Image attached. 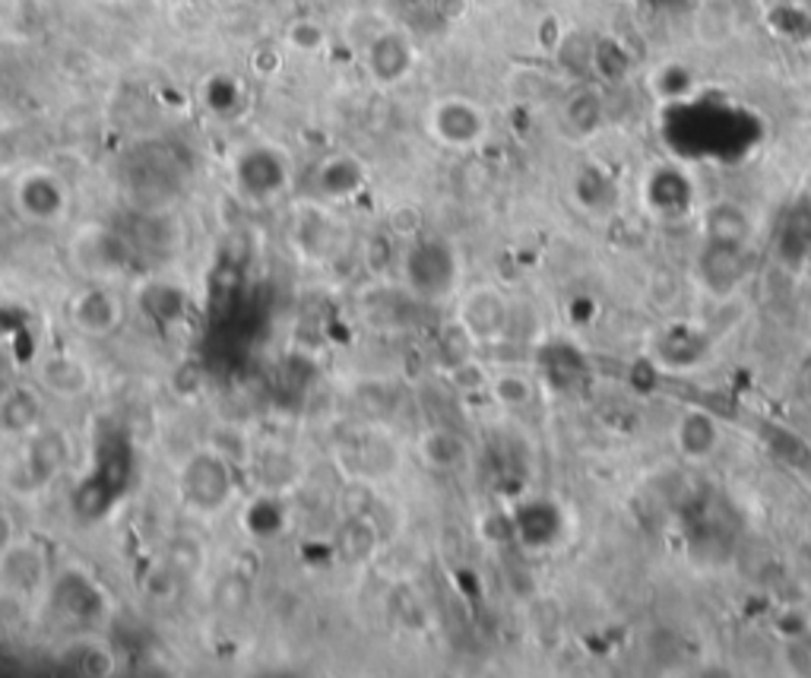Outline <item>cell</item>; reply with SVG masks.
Wrapping results in <instances>:
<instances>
[{"label": "cell", "mask_w": 811, "mask_h": 678, "mask_svg": "<svg viewBox=\"0 0 811 678\" xmlns=\"http://www.w3.org/2000/svg\"><path fill=\"white\" fill-rule=\"evenodd\" d=\"M235 492L231 460H226L216 448L190 453L178 473V494L185 508L197 517H212L226 511Z\"/></svg>", "instance_id": "1"}, {"label": "cell", "mask_w": 811, "mask_h": 678, "mask_svg": "<svg viewBox=\"0 0 811 678\" xmlns=\"http://www.w3.org/2000/svg\"><path fill=\"white\" fill-rule=\"evenodd\" d=\"M231 181L245 200L270 204L276 197H283L291 185L289 153L276 144L241 146L231 159Z\"/></svg>", "instance_id": "2"}, {"label": "cell", "mask_w": 811, "mask_h": 678, "mask_svg": "<svg viewBox=\"0 0 811 678\" xmlns=\"http://www.w3.org/2000/svg\"><path fill=\"white\" fill-rule=\"evenodd\" d=\"M457 254L441 238H416L403 254V283L422 302H441L457 283Z\"/></svg>", "instance_id": "3"}, {"label": "cell", "mask_w": 811, "mask_h": 678, "mask_svg": "<svg viewBox=\"0 0 811 678\" xmlns=\"http://www.w3.org/2000/svg\"><path fill=\"white\" fill-rule=\"evenodd\" d=\"M13 206L22 219H29L36 226H55L70 209V190L58 171L29 168L13 185Z\"/></svg>", "instance_id": "4"}, {"label": "cell", "mask_w": 811, "mask_h": 678, "mask_svg": "<svg viewBox=\"0 0 811 678\" xmlns=\"http://www.w3.org/2000/svg\"><path fill=\"white\" fill-rule=\"evenodd\" d=\"M485 130H488L485 111L463 96L437 99L428 111V134L447 149H469L485 137Z\"/></svg>", "instance_id": "5"}, {"label": "cell", "mask_w": 811, "mask_h": 678, "mask_svg": "<svg viewBox=\"0 0 811 678\" xmlns=\"http://www.w3.org/2000/svg\"><path fill=\"white\" fill-rule=\"evenodd\" d=\"M418 51L403 29H380L365 45V73L377 86H399L413 77Z\"/></svg>", "instance_id": "6"}, {"label": "cell", "mask_w": 811, "mask_h": 678, "mask_svg": "<svg viewBox=\"0 0 811 678\" xmlns=\"http://www.w3.org/2000/svg\"><path fill=\"white\" fill-rule=\"evenodd\" d=\"M70 321L86 336L105 340V336H111L115 330L125 324V302H121V295L115 288L89 286L73 298Z\"/></svg>", "instance_id": "7"}, {"label": "cell", "mask_w": 811, "mask_h": 678, "mask_svg": "<svg viewBox=\"0 0 811 678\" xmlns=\"http://www.w3.org/2000/svg\"><path fill=\"white\" fill-rule=\"evenodd\" d=\"M70 463V441L58 429H36L22 453V479L29 489H42L55 482Z\"/></svg>", "instance_id": "8"}, {"label": "cell", "mask_w": 811, "mask_h": 678, "mask_svg": "<svg viewBox=\"0 0 811 678\" xmlns=\"http://www.w3.org/2000/svg\"><path fill=\"white\" fill-rule=\"evenodd\" d=\"M311 185L324 200H353L368 187V165L353 153H330L314 165Z\"/></svg>", "instance_id": "9"}, {"label": "cell", "mask_w": 811, "mask_h": 678, "mask_svg": "<svg viewBox=\"0 0 811 678\" xmlns=\"http://www.w3.org/2000/svg\"><path fill=\"white\" fill-rule=\"evenodd\" d=\"M0 583L13 593H36L44 583V552L42 546L17 539L0 556Z\"/></svg>", "instance_id": "10"}, {"label": "cell", "mask_w": 811, "mask_h": 678, "mask_svg": "<svg viewBox=\"0 0 811 678\" xmlns=\"http://www.w3.org/2000/svg\"><path fill=\"white\" fill-rule=\"evenodd\" d=\"M39 387L61 400H77L92 387V374L70 352H55L39 362Z\"/></svg>", "instance_id": "11"}, {"label": "cell", "mask_w": 811, "mask_h": 678, "mask_svg": "<svg viewBox=\"0 0 811 678\" xmlns=\"http://www.w3.org/2000/svg\"><path fill=\"white\" fill-rule=\"evenodd\" d=\"M0 429L7 434L29 438L36 429H42V400L36 387H7L0 396Z\"/></svg>", "instance_id": "12"}, {"label": "cell", "mask_w": 811, "mask_h": 678, "mask_svg": "<svg viewBox=\"0 0 811 678\" xmlns=\"http://www.w3.org/2000/svg\"><path fill=\"white\" fill-rule=\"evenodd\" d=\"M55 606L58 612L67 618H77V621H92V618L102 616V593L89 583V577L80 571H67L55 587Z\"/></svg>", "instance_id": "13"}, {"label": "cell", "mask_w": 811, "mask_h": 678, "mask_svg": "<svg viewBox=\"0 0 811 678\" xmlns=\"http://www.w3.org/2000/svg\"><path fill=\"white\" fill-rule=\"evenodd\" d=\"M200 102H204V108H207L212 118L235 121L245 111V105H248V92H245V82L238 80V77H231V73H212L204 82V89H200Z\"/></svg>", "instance_id": "14"}, {"label": "cell", "mask_w": 811, "mask_h": 678, "mask_svg": "<svg viewBox=\"0 0 811 678\" xmlns=\"http://www.w3.org/2000/svg\"><path fill=\"white\" fill-rule=\"evenodd\" d=\"M336 549H339V558L346 561V564H365L368 558L375 556L377 549V530L375 523L368 520V517H353V520H346L343 523V530L336 535Z\"/></svg>", "instance_id": "15"}, {"label": "cell", "mask_w": 811, "mask_h": 678, "mask_svg": "<svg viewBox=\"0 0 811 678\" xmlns=\"http://www.w3.org/2000/svg\"><path fill=\"white\" fill-rule=\"evenodd\" d=\"M416 451L425 460V466H432V470H454V466H459L466 448H463V441L454 432L432 429V432H425L418 438Z\"/></svg>", "instance_id": "16"}, {"label": "cell", "mask_w": 811, "mask_h": 678, "mask_svg": "<svg viewBox=\"0 0 811 678\" xmlns=\"http://www.w3.org/2000/svg\"><path fill=\"white\" fill-rule=\"evenodd\" d=\"M327 41H330L327 26L311 20V17H298V20H291L286 26V45H289L295 55H305V58L320 55L327 48Z\"/></svg>", "instance_id": "17"}, {"label": "cell", "mask_w": 811, "mask_h": 678, "mask_svg": "<svg viewBox=\"0 0 811 678\" xmlns=\"http://www.w3.org/2000/svg\"><path fill=\"white\" fill-rule=\"evenodd\" d=\"M166 564L181 580H194L204 568V552H200V546H194L188 539H175L166 549Z\"/></svg>", "instance_id": "18"}, {"label": "cell", "mask_w": 811, "mask_h": 678, "mask_svg": "<svg viewBox=\"0 0 811 678\" xmlns=\"http://www.w3.org/2000/svg\"><path fill=\"white\" fill-rule=\"evenodd\" d=\"M212 3H222V7H229V3H238V0H212Z\"/></svg>", "instance_id": "19"}]
</instances>
